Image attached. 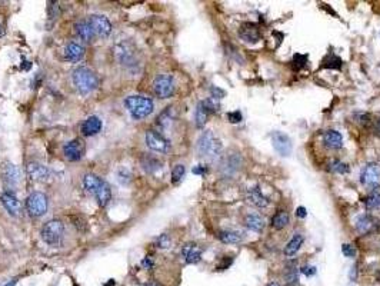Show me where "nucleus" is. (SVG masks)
Here are the masks:
<instances>
[{
  "label": "nucleus",
  "mask_w": 380,
  "mask_h": 286,
  "mask_svg": "<svg viewBox=\"0 0 380 286\" xmlns=\"http://www.w3.org/2000/svg\"><path fill=\"white\" fill-rule=\"evenodd\" d=\"M72 83L80 95L87 96L99 87V77L92 69L86 66H79L72 73Z\"/></svg>",
  "instance_id": "f257e3e1"
},
{
  "label": "nucleus",
  "mask_w": 380,
  "mask_h": 286,
  "mask_svg": "<svg viewBox=\"0 0 380 286\" xmlns=\"http://www.w3.org/2000/svg\"><path fill=\"white\" fill-rule=\"evenodd\" d=\"M83 185L89 193H92L95 196V199L98 200L99 206L105 208L109 205L111 200V190L110 186L102 179L98 174L87 173L83 179Z\"/></svg>",
  "instance_id": "f03ea898"
},
{
  "label": "nucleus",
  "mask_w": 380,
  "mask_h": 286,
  "mask_svg": "<svg viewBox=\"0 0 380 286\" xmlns=\"http://www.w3.org/2000/svg\"><path fill=\"white\" fill-rule=\"evenodd\" d=\"M196 149L200 158L213 162L220 156L221 142L215 136V133L212 130H206L197 139Z\"/></svg>",
  "instance_id": "7ed1b4c3"
},
{
  "label": "nucleus",
  "mask_w": 380,
  "mask_h": 286,
  "mask_svg": "<svg viewBox=\"0 0 380 286\" xmlns=\"http://www.w3.org/2000/svg\"><path fill=\"white\" fill-rule=\"evenodd\" d=\"M124 106H126L127 112L130 113V116L136 120H140V119H145L147 116H150L153 109H155L153 100L150 98H146V96H142V95L127 96L124 99Z\"/></svg>",
  "instance_id": "20e7f679"
},
{
  "label": "nucleus",
  "mask_w": 380,
  "mask_h": 286,
  "mask_svg": "<svg viewBox=\"0 0 380 286\" xmlns=\"http://www.w3.org/2000/svg\"><path fill=\"white\" fill-rule=\"evenodd\" d=\"M42 239L50 246H59L64 235V225L59 219H52L46 222L40 230Z\"/></svg>",
  "instance_id": "39448f33"
},
{
  "label": "nucleus",
  "mask_w": 380,
  "mask_h": 286,
  "mask_svg": "<svg viewBox=\"0 0 380 286\" xmlns=\"http://www.w3.org/2000/svg\"><path fill=\"white\" fill-rule=\"evenodd\" d=\"M117 60L127 69H137L139 66V59H137V53L136 49L127 42H122L116 46L114 49Z\"/></svg>",
  "instance_id": "423d86ee"
},
{
  "label": "nucleus",
  "mask_w": 380,
  "mask_h": 286,
  "mask_svg": "<svg viewBox=\"0 0 380 286\" xmlns=\"http://www.w3.org/2000/svg\"><path fill=\"white\" fill-rule=\"evenodd\" d=\"M48 196L42 192H33L26 199V211L33 218H40L48 212Z\"/></svg>",
  "instance_id": "0eeeda50"
},
{
  "label": "nucleus",
  "mask_w": 380,
  "mask_h": 286,
  "mask_svg": "<svg viewBox=\"0 0 380 286\" xmlns=\"http://www.w3.org/2000/svg\"><path fill=\"white\" fill-rule=\"evenodd\" d=\"M176 90L174 79L170 75H158L153 80V92L160 99H169L172 98Z\"/></svg>",
  "instance_id": "6e6552de"
},
{
  "label": "nucleus",
  "mask_w": 380,
  "mask_h": 286,
  "mask_svg": "<svg viewBox=\"0 0 380 286\" xmlns=\"http://www.w3.org/2000/svg\"><path fill=\"white\" fill-rule=\"evenodd\" d=\"M145 142H146L147 148L153 152L167 153L170 150V142L156 130H147L146 135H145Z\"/></svg>",
  "instance_id": "1a4fd4ad"
},
{
  "label": "nucleus",
  "mask_w": 380,
  "mask_h": 286,
  "mask_svg": "<svg viewBox=\"0 0 380 286\" xmlns=\"http://www.w3.org/2000/svg\"><path fill=\"white\" fill-rule=\"evenodd\" d=\"M360 182L368 187H378L380 185V163L369 162L362 173H360Z\"/></svg>",
  "instance_id": "9d476101"
},
{
  "label": "nucleus",
  "mask_w": 380,
  "mask_h": 286,
  "mask_svg": "<svg viewBox=\"0 0 380 286\" xmlns=\"http://www.w3.org/2000/svg\"><path fill=\"white\" fill-rule=\"evenodd\" d=\"M86 152V145L82 139H73L63 146V155L69 162H77L83 158Z\"/></svg>",
  "instance_id": "9b49d317"
},
{
  "label": "nucleus",
  "mask_w": 380,
  "mask_h": 286,
  "mask_svg": "<svg viewBox=\"0 0 380 286\" xmlns=\"http://www.w3.org/2000/svg\"><path fill=\"white\" fill-rule=\"evenodd\" d=\"M89 25L92 27L93 33H96L99 38H108L111 33L110 20L103 14H92L89 16Z\"/></svg>",
  "instance_id": "f8f14e48"
},
{
  "label": "nucleus",
  "mask_w": 380,
  "mask_h": 286,
  "mask_svg": "<svg viewBox=\"0 0 380 286\" xmlns=\"http://www.w3.org/2000/svg\"><path fill=\"white\" fill-rule=\"evenodd\" d=\"M237 33H239V38L242 39V40H245L246 43H250V45L258 43L259 40L262 39V32L259 29V25L253 23V22L242 23Z\"/></svg>",
  "instance_id": "ddd939ff"
},
{
  "label": "nucleus",
  "mask_w": 380,
  "mask_h": 286,
  "mask_svg": "<svg viewBox=\"0 0 380 286\" xmlns=\"http://www.w3.org/2000/svg\"><path fill=\"white\" fill-rule=\"evenodd\" d=\"M271 143L274 150L280 155V156H289L292 153V140L283 132H273L271 135Z\"/></svg>",
  "instance_id": "4468645a"
},
{
  "label": "nucleus",
  "mask_w": 380,
  "mask_h": 286,
  "mask_svg": "<svg viewBox=\"0 0 380 286\" xmlns=\"http://www.w3.org/2000/svg\"><path fill=\"white\" fill-rule=\"evenodd\" d=\"M26 173L27 176L35 180V182H45L50 177L49 168H46L45 165L37 162H29L26 166Z\"/></svg>",
  "instance_id": "2eb2a0df"
},
{
  "label": "nucleus",
  "mask_w": 380,
  "mask_h": 286,
  "mask_svg": "<svg viewBox=\"0 0 380 286\" xmlns=\"http://www.w3.org/2000/svg\"><path fill=\"white\" fill-rule=\"evenodd\" d=\"M0 200H1L3 208L7 211L10 216H14V218L19 216V213L22 211V205H20V200L17 199V196L13 192H10V190L3 192L1 196H0Z\"/></svg>",
  "instance_id": "dca6fc26"
},
{
  "label": "nucleus",
  "mask_w": 380,
  "mask_h": 286,
  "mask_svg": "<svg viewBox=\"0 0 380 286\" xmlns=\"http://www.w3.org/2000/svg\"><path fill=\"white\" fill-rule=\"evenodd\" d=\"M3 180L7 186H16L20 182V169L12 162H4L1 166Z\"/></svg>",
  "instance_id": "f3484780"
},
{
  "label": "nucleus",
  "mask_w": 380,
  "mask_h": 286,
  "mask_svg": "<svg viewBox=\"0 0 380 286\" xmlns=\"http://www.w3.org/2000/svg\"><path fill=\"white\" fill-rule=\"evenodd\" d=\"M202 253H203L202 249L193 242L186 243L182 249V256H183L184 262L189 263V265H195V263H199L202 261Z\"/></svg>",
  "instance_id": "a211bd4d"
},
{
  "label": "nucleus",
  "mask_w": 380,
  "mask_h": 286,
  "mask_svg": "<svg viewBox=\"0 0 380 286\" xmlns=\"http://www.w3.org/2000/svg\"><path fill=\"white\" fill-rule=\"evenodd\" d=\"M246 199L250 205L256 206V208H266L269 205V199L262 193L260 187L253 186L250 187L247 192H246Z\"/></svg>",
  "instance_id": "6ab92c4d"
},
{
  "label": "nucleus",
  "mask_w": 380,
  "mask_h": 286,
  "mask_svg": "<svg viewBox=\"0 0 380 286\" xmlns=\"http://www.w3.org/2000/svg\"><path fill=\"white\" fill-rule=\"evenodd\" d=\"M378 225H379V222L370 215H360L356 219V229H357V232H360L363 235L373 232L378 228Z\"/></svg>",
  "instance_id": "aec40b11"
},
{
  "label": "nucleus",
  "mask_w": 380,
  "mask_h": 286,
  "mask_svg": "<svg viewBox=\"0 0 380 286\" xmlns=\"http://www.w3.org/2000/svg\"><path fill=\"white\" fill-rule=\"evenodd\" d=\"M103 127V122L99 116H89L86 120L82 123V133L85 136H95Z\"/></svg>",
  "instance_id": "412c9836"
},
{
  "label": "nucleus",
  "mask_w": 380,
  "mask_h": 286,
  "mask_svg": "<svg viewBox=\"0 0 380 286\" xmlns=\"http://www.w3.org/2000/svg\"><path fill=\"white\" fill-rule=\"evenodd\" d=\"M85 48L83 45H79L76 42H70L64 48V57L70 62H80L85 57Z\"/></svg>",
  "instance_id": "4be33fe9"
},
{
  "label": "nucleus",
  "mask_w": 380,
  "mask_h": 286,
  "mask_svg": "<svg viewBox=\"0 0 380 286\" xmlns=\"http://www.w3.org/2000/svg\"><path fill=\"white\" fill-rule=\"evenodd\" d=\"M323 143H325L326 148H329L331 150L340 149L343 146V136L337 130H333V129L326 130L323 133Z\"/></svg>",
  "instance_id": "5701e85b"
},
{
  "label": "nucleus",
  "mask_w": 380,
  "mask_h": 286,
  "mask_svg": "<svg viewBox=\"0 0 380 286\" xmlns=\"http://www.w3.org/2000/svg\"><path fill=\"white\" fill-rule=\"evenodd\" d=\"M142 168H143V171L147 172V173L153 174L156 173L158 171L162 169V162H160L158 158H155V156H150V155H145L143 158H142Z\"/></svg>",
  "instance_id": "b1692460"
},
{
  "label": "nucleus",
  "mask_w": 380,
  "mask_h": 286,
  "mask_svg": "<svg viewBox=\"0 0 380 286\" xmlns=\"http://www.w3.org/2000/svg\"><path fill=\"white\" fill-rule=\"evenodd\" d=\"M303 240H305V237H303V235H300V233H296L289 242H287V245L284 246V255L286 256H293V255H296L297 253V250L299 249L302 248V245H303Z\"/></svg>",
  "instance_id": "393cba45"
},
{
  "label": "nucleus",
  "mask_w": 380,
  "mask_h": 286,
  "mask_svg": "<svg viewBox=\"0 0 380 286\" xmlns=\"http://www.w3.org/2000/svg\"><path fill=\"white\" fill-rule=\"evenodd\" d=\"M74 30L77 33V36L82 39L83 42H90L93 39V30L89 25L87 20H80L74 25Z\"/></svg>",
  "instance_id": "a878e982"
},
{
  "label": "nucleus",
  "mask_w": 380,
  "mask_h": 286,
  "mask_svg": "<svg viewBox=\"0 0 380 286\" xmlns=\"http://www.w3.org/2000/svg\"><path fill=\"white\" fill-rule=\"evenodd\" d=\"M263 226H265V219L258 213H252L246 218V228L252 232H262Z\"/></svg>",
  "instance_id": "bb28decb"
},
{
  "label": "nucleus",
  "mask_w": 380,
  "mask_h": 286,
  "mask_svg": "<svg viewBox=\"0 0 380 286\" xmlns=\"http://www.w3.org/2000/svg\"><path fill=\"white\" fill-rule=\"evenodd\" d=\"M343 66V60L336 56L334 53H329L327 56H325V59L322 60V67L325 69H331V70H340Z\"/></svg>",
  "instance_id": "cd10ccee"
},
{
  "label": "nucleus",
  "mask_w": 380,
  "mask_h": 286,
  "mask_svg": "<svg viewBox=\"0 0 380 286\" xmlns=\"http://www.w3.org/2000/svg\"><path fill=\"white\" fill-rule=\"evenodd\" d=\"M210 113L208 112V109L203 106L202 102H199L196 106V112H195V122H196L197 129H203L205 124L208 122V117Z\"/></svg>",
  "instance_id": "c85d7f7f"
},
{
  "label": "nucleus",
  "mask_w": 380,
  "mask_h": 286,
  "mask_svg": "<svg viewBox=\"0 0 380 286\" xmlns=\"http://www.w3.org/2000/svg\"><path fill=\"white\" fill-rule=\"evenodd\" d=\"M217 237L223 243H239L243 240V235L237 230H221Z\"/></svg>",
  "instance_id": "c756f323"
},
{
  "label": "nucleus",
  "mask_w": 380,
  "mask_h": 286,
  "mask_svg": "<svg viewBox=\"0 0 380 286\" xmlns=\"http://www.w3.org/2000/svg\"><path fill=\"white\" fill-rule=\"evenodd\" d=\"M289 221H290L289 213L284 211H280V212H277V213L273 216V219H271V226H273L274 229L280 230V229H283L284 226H287Z\"/></svg>",
  "instance_id": "7c9ffc66"
},
{
  "label": "nucleus",
  "mask_w": 380,
  "mask_h": 286,
  "mask_svg": "<svg viewBox=\"0 0 380 286\" xmlns=\"http://www.w3.org/2000/svg\"><path fill=\"white\" fill-rule=\"evenodd\" d=\"M365 205L368 209H378L380 208V189H373L372 193L369 195L366 200H365Z\"/></svg>",
  "instance_id": "2f4dec72"
},
{
  "label": "nucleus",
  "mask_w": 380,
  "mask_h": 286,
  "mask_svg": "<svg viewBox=\"0 0 380 286\" xmlns=\"http://www.w3.org/2000/svg\"><path fill=\"white\" fill-rule=\"evenodd\" d=\"M174 119V113H173V108H167L164 112L160 113V116L158 117V124L162 127H167L169 124L172 123V120Z\"/></svg>",
  "instance_id": "473e14b6"
},
{
  "label": "nucleus",
  "mask_w": 380,
  "mask_h": 286,
  "mask_svg": "<svg viewBox=\"0 0 380 286\" xmlns=\"http://www.w3.org/2000/svg\"><path fill=\"white\" fill-rule=\"evenodd\" d=\"M329 171L333 172V173H340V174H346L349 173V171H350V168H349V165H346V163L340 162V161H331L329 163Z\"/></svg>",
  "instance_id": "72a5a7b5"
},
{
  "label": "nucleus",
  "mask_w": 380,
  "mask_h": 286,
  "mask_svg": "<svg viewBox=\"0 0 380 286\" xmlns=\"http://www.w3.org/2000/svg\"><path fill=\"white\" fill-rule=\"evenodd\" d=\"M297 269L294 268V263H290L286 271H284V279L289 285H296L297 284Z\"/></svg>",
  "instance_id": "f704fd0d"
},
{
  "label": "nucleus",
  "mask_w": 380,
  "mask_h": 286,
  "mask_svg": "<svg viewBox=\"0 0 380 286\" xmlns=\"http://www.w3.org/2000/svg\"><path fill=\"white\" fill-rule=\"evenodd\" d=\"M307 59H309V56H307V55H300V53L294 55L293 60H292V69L296 70V72L302 70V69L306 66Z\"/></svg>",
  "instance_id": "c9c22d12"
},
{
  "label": "nucleus",
  "mask_w": 380,
  "mask_h": 286,
  "mask_svg": "<svg viewBox=\"0 0 380 286\" xmlns=\"http://www.w3.org/2000/svg\"><path fill=\"white\" fill-rule=\"evenodd\" d=\"M184 172H186V169H184L183 165H176L172 171V183L177 185L183 179Z\"/></svg>",
  "instance_id": "e433bc0d"
},
{
  "label": "nucleus",
  "mask_w": 380,
  "mask_h": 286,
  "mask_svg": "<svg viewBox=\"0 0 380 286\" xmlns=\"http://www.w3.org/2000/svg\"><path fill=\"white\" fill-rule=\"evenodd\" d=\"M48 13H49L50 20H56V19L59 17V14H60V7H59V4L50 1L49 7H48Z\"/></svg>",
  "instance_id": "4c0bfd02"
},
{
  "label": "nucleus",
  "mask_w": 380,
  "mask_h": 286,
  "mask_svg": "<svg viewBox=\"0 0 380 286\" xmlns=\"http://www.w3.org/2000/svg\"><path fill=\"white\" fill-rule=\"evenodd\" d=\"M202 103H203V106H205V108L208 109L209 113L219 112V103H217V102H216V100H215V99L209 98V99L203 100Z\"/></svg>",
  "instance_id": "58836bf2"
},
{
  "label": "nucleus",
  "mask_w": 380,
  "mask_h": 286,
  "mask_svg": "<svg viewBox=\"0 0 380 286\" xmlns=\"http://www.w3.org/2000/svg\"><path fill=\"white\" fill-rule=\"evenodd\" d=\"M156 245H158V248L160 249H167L170 246V237L169 235H166V233H163V235H160L158 237V240H156Z\"/></svg>",
  "instance_id": "ea45409f"
},
{
  "label": "nucleus",
  "mask_w": 380,
  "mask_h": 286,
  "mask_svg": "<svg viewBox=\"0 0 380 286\" xmlns=\"http://www.w3.org/2000/svg\"><path fill=\"white\" fill-rule=\"evenodd\" d=\"M342 252H343V255L346 258H355L356 256V248L353 245H350V243H344L343 246H342Z\"/></svg>",
  "instance_id": "a19ab883"
},
{
  "label": "nucleus",
  "mask_w": 380,
  "mask_h": 286,
  "mask_svg": "<svg viewBox=\"0 0 380 286\" xmlns=\"http://www.w3.org/2000/svg\"><path fill=\"white\" fill-rule=\"evenodd\" d=\"M210 93H212V99L215 100H220L221 98H224V95H226L224 90H221V89H219V87L216 86L210 87Z\"/></svg>",
  "instance_id": "79ce46f5"
},
{
  "label": "nucleus",
  "mask_w": 380,
  "mask_h": 286,
  "mask_svg": "<svg viewBox=\"0 0 380 286\" xmlns=\"http://www.w3.org/2000/svg\"><path fill=\"white\" fill-rule=\"evenodd\" d=\"M227 117H229V122L230 123H239L243 117H242V113L240 111H236V112H230L227 114Z\"/></svg>",
  "instance_id": "37998d69"
},
{
  "label": "nucleus",
  "mask_w": 380,
  "mask_h": 286,
  "mask_svg": "<svg viewBox=\"0 0 380 286\" xmlns=\"http://www.w3.org/2000/svg\"><path fill=\"white\" fill-rule=\"evenodd\" d=\"M299 271H300V274H303L305 276H307V278H312V276L316 275V268H315V266H303V268H300Z\"/></svg>",
  "instance_id": "c03bdc74"
},
{
  "label": "nucleus",
  "mask_w": 380,
  "mask_h": 286,
  "mask_svg": "<svg viewBox=\"0 0 380 286\" xmlns=\"http://www.w3.org/2000/svg\"><path fill=\"white\" fill-rule=\"evenodd\" d=\"M195 174H199V176H205V174L209 172V168L208 166H205V165H197L193 168V171H192Z\"/></svg>",
  "instance_id": "a18cd8bd"
},
{
  "label": "nucleus",
  "mask_w": 380,
  "mask_h": 286,
  "mask_svg": "<svg viewBox=\"0 0 380 286\" xmlns=\"http://www.w3.org/2000/svg\"><path fill=\"white\" fill-rule=\"evenodd\" d=\"M232 263H233V258L226 256V258H224V262H223L221 265H219V268H217V269H219V271H224V269H227Z\"/></svg>",
  "instance_id": "49530a36"
},
{
  "label": "nucleus",
  "mask_w": 380,
  "mask_h": 286,
  "mask_svg": "<svg viewBox=\"0 0 380 286\" xmlns=\"http://www.w3.org/2000/svg\"><path fill=\"white\" fill-rule=\"evenodd\" d=\"M306 215H307V211L305 206H299V208L296 209V216H297V218L305 219V218H306Z\"/></svg>",
  "instance_id": "de8ad7c7"
},
{
  "label": "nucleus",
  "mask_w": 380,
  "mask_h": 286,
  "mask_svg": "<svg viewBox=\"0 0 380 286\" xmlns=\"http://www.w3.org/2000/svg\"><path fill=\"white\" fill-rule=\"evenodd\" d=\"M142 266L145 268V269H152L153 268V261L150 259V258H145L143 261H142Z\"/></svg>",
  "instance_id": "09e8293b"
},
{
  "label": "nucleus",
  "mask_w": 380,
  "mask_h": 286,
  "mask_svg": "<svg viewBox=\"0 0 380 286\" xmlns=\"http://www.w3.org/2000/svg\"><path fill=\"white\" fill-rule=\"evenodd\" d=\"M16 284H17V278H13V279H10L7 284H4L3 286H16Z\"/></svg>",
  "instance_id": "8fccbe9b"
},
{
  "label": "nucleus",
  "mask_w": 380,
  "mask_h": 286,
  "mask_svg": "<svg viewBox=\"0 0 380 286\" xmlns=\"http://www.w3.org/2000/svg\"><path fill=\"white\" fill-rule=\"evenodd\" d=\"M375 129H376V132L380 135V119L376 122V124H375Z\"/></svg>",
  "instance_id": "3c124183"
},
{
  "label": "nucleus",
  "mask_w": 380,
  "mask_h": 286,
  "mask_svg": "<svg viewBox=\"0 0 380 286\" xmlns=\"http://www.w3.org/2000/svg\"><path fill=\"white\" fill-rule=\"evenodd\" d=\"M3 35H4V29H3V27L0 26V38H1Z\"/></svg>",
  "instance_id": "603ef678"
},
{
  "label": "nucleus",
  "mask_w": 380,
  "mask_h": 286,
  "mask_svg": "<svg viewBox=\"0 0 380 286\" xmlns=\"http://www.w3.org/2000/svg\"><path fill=\"white\" fill-rule=\"evenodd\" d=\"M268 286H280V285H279L277 282H270V284Z\"/></svg>",
  "instance_id": "864d4df0"
},
{
  "label": "nucleus",
  "mask_w": 380,
  "mask_h": 286,
  "mask_svg": "<svg viewBox=\"0 0 380 286\" xmlns=\"http://www.w3.org/2000/svg\"><path fill=\"white\" fill-rule=\"evenodd\" d=\"M106 286H114V281H110V282H109Z\"/></svg>",
  "instance_id": "5fc2aeb1"
},
{
  "label": "nucleus",
  "mask_w": 380,
  "mask_h": 286,
  "mask_svg": "<svg viewBox=\"0 0 380 286\" xmlns=\"http://www.w3.org/2000/svg\"><path fill=\"white\" fill-rule=\"evenodd\" d=\"M146 286H160V285L159 284H149V285H146Z\"/></svg>",
  "instance_id": "6e6d98bb"
}]
</instances>
